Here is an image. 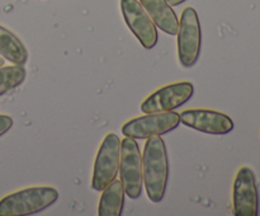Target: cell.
I'll use <instances>...</instances> for the list:
<instances>
[{"instance_id": "6da1fadb", "label": "cell", "mask_w": 260, "mask_h": 216, "mask_svg": "<svg viewBox=\"0 0 260 216\" xmlns=\"http://www.w3.org/2000/svg\"><path fill=\"white\" fill-rule=\"evenodd\" d=\"M142 177L150 201L161 202L169 180V158L164 140L149 137L142 154Z\"/></svg>"}, {"instance_id": "7a4b0ae2", "label": "cell", "mask_w": 260, "mask_h": 216, "mask_svg": "<svg viewBox=\"0 0 260 216\" xmlns=\"http://www.w3.org/2000/svg\"><path fill=\"white\" fill-rule=\"evenodd\" d=\"M58 200V191L50 186L27 187L0 200V216H24L41 212Z\"/></svg>"}, {"instance_id": "3957f363", "label": "cell", "mask_w": 260, "mask_h": 216, "mask_svg": "<svg viewBox=\"0 0 260 216\" xmlns=\"http://www.w3.org/2000/svg\"><path fill=\"white\" fill-rule=\"evenodd\" d=\"M178 58L183 68H192L198 61L202 47V30L194 8L187 7L180 15L178 28Z\"/></svg>"}, {"instance_id": "277c9868", "label": "cell", "mask_w": 260, "mask_h": 216, "mask_svg": "<svg viewBox=\"0 0 260 216\" xmlns=\"http://www.w3.org/2000/svg\"><path fill=\"white\" fill-rule=\"evenodd\" d=\"M121 160V140L113 132H109L102 141L96 152L91 177V188L103 191L109 183L116 179Z\"/></svg>"}, {"instance_id": "5b68a950", "label": "cell", "mask_w": 260, "mask_h": 216, "mask_svg": "<svg viewBox=\"0 0 260 216\" xmlns=\"http://www.w3.org/2000/svg\"><path fill=\"white\" fill-rule=\"evenodd\" d=\"M119 177L123 184L124 193L131 200L141 196L142 183V155L140 146L134 137H124L121 141V160H119Z\"/></svg>"}, {"instance_id": "8992f818", "label": "cell", "mask_w": 260, "mask_h": 216, "mask_svg": "<svg viewBox=\"0 0 260 216\" xmlns=\"http://www.w3.org/2000/svg\"><path fill=\"white\" fill-rule=\"evenodd\" d=\"M180 116L178 112H154L131 118L122 126V134L127 137L145 140L152 136H161L178 127Z\"/></svg>"}, {"instance_id": "52a82bcc", "label": "cell", "mask_w": 260, "mask_h": 216, "mask_svg": "<svg viewBox=\"0 0 260 216\" xmlns=\"http://www.w3.org/2000/svg\"><path fill=\"white\" fill-rule=\"evenodd\" d=\"M194 86L189 81H177L168 84L150 94L141 103L140 109L144 113L174 111L192 98Z\"/></svg>"}, {"instance_id": "ba28073f", "label": "cell", "mask_w": 260, "mask_h": 216, "mask_svg": "<svg viewBox=\"0 0 260 216\" xmlns=\"http://www.w3.org/2000/svg\"><path fill=\"white\" fill-rule=\"evenodd\" d=\"M233 213L235 216H256L259 213V193L253 169L241 167L234 180Z\"/></svg>"}, {"instance_id": "9c48e42d", "label": "cell", "mask_w": 260, "mask_h": 216, "mask_svg": "<svg viewBox=\"0 0 260 216\" xmlns=\"http://www.w3.org/2000/svg\"><path fill=\"white\" fill-rule=\"evenodd\" d=\"M121 10L123 19L135 37L146 50L156 46L159 35L155 23L147 14L139 0H121Z\"/></svg>"}, {"instance_id": "30bf717a", "label": "cell", "mask_w": 260, "mask_h": 216, "mask_svg": "<svg viewBox=\"0 0 260 216\" xmlns=\"http://www.w3.org/2000/svg\"><path fill=\"white\" fill-rule=\"evenodd\" d=\"M180 116V122L196 131L210 135H226L234 130V122L228 114L206 108L185 109Z\"/></svg>"}, {"instance_id": "8fae6325", "label": "cell", "mask_w": 260, "mask_h": 216, "mask_svg": "<svg viewBox=\"0 0 260 216\" xmlns=\"http://www.w3.org/2000/svg\"><path fill=\"white\" fill-rule=\"evenodd\" d=\"M150 15L152 22L167 35L175 36L179 28V19L167 0H139Z\"/></svg>"}, {"instance_id": "7c38bea8", "label": "cell", "mask_w": 260, "mask_h": 216, "mask_svg": "<svg viewBox=\"0 0 260 216\" xmlns=\"http://www.w3.org/2000/svg\"><path fill=\"white\" fill-rule=\"evenodd\" d=\"M0 56L14 65H25L28 50L15 33L0 24Z\"/></svg>"}, {"instance_id": "4fadbf2b", "label": "cell", "mask_w": 260, "mask_h": 216, "mask_svg": "<svg viewBox=\"0 0 260 216\" xmlns=\"http://www.w3.org/2000/svg\"><path fill=\"white\" fill-rule=\"evenodd\" d=\"M98 205L99 216H119L123 212L124 188L119 179H113L103 191Z\"/></svg>"}, {"instance_id": "5bb4252c", "label": "cell", "mask_w": 260, "mask_h": 216, "mask_svg": "<svg viewBox=\"0 0 260 216\" xmlns=\"http://www.w3.org/2000/svg\"><path fill=\"white\" fill-rule=\"evenodd\" d=\"M27 70L24 65L0 66V97L18 88L24 81Z\"/></svg>"}, {"instance_id": "9a60e30c", "label": "cell", "mask_w": 260, "mask_h": 216, "mask_svg": "<svg viewBox=\"0 0 260 216\" xmlns=\"http://www.w3.org/2000/svg\"><path fill=\"white\" fill-rule=\"evenodd\" d=\"M13 126V118L8 114H0V136L7 134Z\"/></svg>"}, {"instance_id": "2e32d148", "label": "cell", "mask_w": 260, "mask_h": 216, "mask_svg": "<svg viewBox=\"0 0 260 216\" xmlns=\"http://www.w3.org/2000/svg\"><path fill=\"white\" fill-rule=\"evenodd\" d=\"M167 2L169 3V4L172 5V7H177V5H180V4H182V3L187 2V0H167Z\"/></svg>"}, {"instance_id": "e0dca14e", "label": "cell", "mask_w": 260, "mask_h": 216, "mask_svg": "<svg viewBox=\"0 0 260 216\" xmlns=\"http://www.w3.org/2000/svg\"><path fill=\"white\" fill-rule=\"evenodd\" d=\"M4 63H5V60H4V58L2 57V56H0V66L4 65Z\"/></svg>"}]
</instances>
